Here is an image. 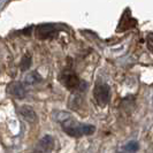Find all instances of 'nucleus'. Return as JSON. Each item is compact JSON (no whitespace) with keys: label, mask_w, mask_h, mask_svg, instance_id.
<instances>
[{"label":"nucleus","mask_w":153,"mask_h":153,"mask_svg":"<svg viewBox=\"0 0 153 153\" xmlns=\"http://www.w3.org/2000/svg\"><path fill=\"white\" fill-rule=\"evenodd\" d=\"M62 129L63 131L71 136V137H81L83 135H92L96 128L92 124H83V123L75 122L70 119H67L62 122Z\"/></svg>","instance_id":"1"},{"label":"nucleus","mask_w":153,"mask_h":153,"mask_svg":"<svg viewBox=\"0 0 153 153\" xmlns=\"http://www.w3.org/2000/svg\"><path fill=\"white\" fill-rule=\"evenodd\" d=\"M93 97L99 106H106L109 101V97H111L109 86L107 84L96 85L94 91H93Z\"/></svg>","instance_id":"2"},{"label":"nucleus","mask_w":153,"mask_h":153,"mask_svg":"<svg viewBox=\"0 0 153 153\" xmlns=\"http://www.w3.org/2000/svg\"><path fill=\"white\" fill-rule=\"evenodd\" d=\"M60 81L61 83L66 88H68L70 90H74V89H77L79 85H81V81L75 73L70 71V70H67V71H63L60 76Z\"/></svg>","instance_id":"3"},{"label":"nucleus","mask_w":153,"mask_h":153,"mask_svg":"<svg viewBox=\"0 0 153 153\" xmlns=\"http://www.w3.org/2000/svg\"><path fill=\"white\" fill-rule=\"evenodd\" d=\"M55 32L56 30L53 24H42V25H38L36 29V35L39 39L52 38L55 35Z\"/></svg>","instance_id":"4"},{"label":"nucleus","mask_w":153,"mask_h":153,"mask_svg":"<svg viewBox=\"0 0 153 153\" xmlns=\"http://www.w3.org/2000/svg\"><path fill=\"white\" fill-rule=\"evenodd\" d=\"M19 114L21 115L23 120L28 121L30 123H36L37 122V114L35 112V109L29 106V105H22L19 108Z\"/></svg>","instance_id":"5"},{"label":"nucleus","mask_w":153,"mask_h":153,"mask_svg":"<svg viewBox=\"0 0 153 153\" xmlns=\"http://www.w3.org/2000/svg\"><path fill=\"white\" fill-rule=\"evenodd\" d=\"M7 91L9 94L14 96L19 99H22L25 97L27 91H25V88L21 82H12L10 84L7 86Z\"/></svg>","instance_id":"6"},{"label":"nucleus","mask_w":153,"mask_h":153,"mask_svg":"<svg viewBox=\"0 0 153 153\" xmlns=\"http://www.w3.org/2000/svg\"><path fill=\"white\" fill-rule=\"evenodd\" d=\"M54 146V139L52 136L50 135H46L44 137L39 140L38 143V150L42 151L43 153H47L50 152Z\"/></svg>","instance_id":"7"},{"label":"nucleus","mask_w":153,"mask_h":153,"mask_svg":"<svg viewBox=\"0 0 153 153\" xmlns=\"http://www.w3.org/2000/svg\"><path fill=\"white\" fill-rule=\"evenodd\" d=\"M136 24V21L134 20V19H131V17H127L126 15H123L122 20H121V22L119 24V31H123V30H127V29H130L132 28L134 25Z\"/></svg>","instance_id":"8"},{"label":"nucleus","mask_w":153,"mask_h":153,"mask_svg":"<svg viewBox=\"0 0 153 153\" xmlns=\"http://www.w3.org/2000/svg\"><path fill=\"white\" fill-rule=\"evenodd\" d=\"M24 81H25L27 84H36V83H39L42 81V77L39 76L37 71H31L25 76Z\"/></svg>","instance_id":"9"},{"label":"nucleus","mask_w":153,"mask_h":153,"mask_svg":"<svg viewBox=\"0 0 153 153\" xmlns=\"http://www.w3.org/2000/svg\"><path fill=\"white\" fill-rule=\"evenodd\" d=\"M30 66H31V56L29 54H25L22 58V60H21L20 68H21V70L25 71V70H28V69L30 68Z\"/></svg>","instance_id":"10"},{"label":"nucleus","mask_w":153,"mask_h":153,"mask_svg":"<svg viewBox=\"0 0 153 153\" xmlns=\"http://www.w3.org/2000/svg\"><path fill=\"white\" fill-rule=\"evenodd\" d=\"M138 149H139V144L135 140H130L127 145L124 146V150L129 153H135L136 151H138Z\"/></svg>","instance_id":"11"},{"label":"nucleus","mask_w":153,"mask_h":153,"mask_svg":"<svg viewBox=\"0 0 153 153\" xmlns=\"http://www.w3.org/2000/svg\"><path fill=\"white\" fill-rule=\"evenodd\" d=\"M146 43H147V47L149 50L153 53V33H150L146 38Z\"/></svg>","instance_id":"12"},{"label":"nucleus","mask_w":153,"mask_h":153,"mask_svg":"<svg viewBox=\"0 0 153 153\" xmlns=\"http://www.w3.org/2000/svg\"><path fill=\"white\" fill-rule=\"evenodd\" d=\"M23 33H31V27H29L28 29H25V30L22 31Z\"/></svg>","instance_id":"13"}]
</instances>
